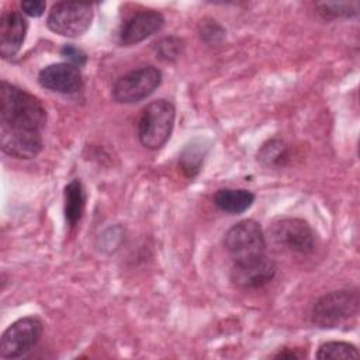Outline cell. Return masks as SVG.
Returning a JSON list of instances; mask_svg holds the SVG:
<instances>
[{"instance_id": "obj_1", "label": "cell", "mask_w": 360, "mask_h": 360, "mask_svg": "<svg viewBox=\"0 0 360 360\" xmlns=\"http://www.w3.org/2000/svg\"><path fill=\"white\" fill-rule=\"evenodd\" d=\"M46 110L34 94L3 80L0 86V127L42 132Z\"/></svg>"}, {"instance_id": "obj_5", "label": "cell", "mask_w": 360, "mask_h": 360, "mask_svg": "<svg viewBox=\"0 0 360 360\" xmlns=\"http://www.w3.org/2000/svg\"><path fill=\"white\" fill-rule=\"evenodd\" d=\"M93 17L94 11L91 3L59 1L51 7L46 25L58 35L76 38L90 28Z\"/></svg>"}, {"instance_id": "obj_10", "label": "cell", "mask_w": 360, "mask_h": 360, "mask_svg": "<svg viewBox=\"0 0 360 360\" xmlns=\"http://www.w3.org/2000/svg\"><path fill=\"white\" fill-rule=\"evenodd\" d=\"M38 83L41 87L55 93L75 94L83 89V76L77 66L69 62H60L41 69Z\"/></svg>"}, {"instance_id": "obj_20", "label": "cell", "mask_w": 360, "mask_h": 360, "mask_svg": "<svg viewBox=\"0 0 360 360\" xmlns=\"http://www.w3.org/2000/svg\"><path fill=\"white\" fill-rule=\"evenodd\" d=\"M183 48L184 42L177 37H166L155 44V52L158 58L165 62L176 60L181 55Z\"/></svg>"}, {"instance_id": "obj_19", "label": "cell", "mask_w": 360, "mask_h": 360, "mask_svg": "<svg viewBox=\"0 0 360 360\" xmlns=\"http://www.w3.org/2000/svg\"><path fill=\"white\" fill-rule=\"evenodd\" d=\"M318 13L325 20L349 18L359 13V1H323L316 4Z\"/></svg>"}, {"instance_id": "obj_23", "label": "cell", "mask_w": 360, "mask_h": 360, "mask_svg": "<svg viewBox=\"0 0 360 360\" xmlns=\"http://www.w3.org/2000/svg\"><path fill=\"white\" fill-rule=\"evenodd\" d=\"M20 7L24 14L30 17H39L44 14L46 8V3L41 0H28V1H21Z\"/></svg>"}, {"instance_id": "obj_7", "label": "cell", "mask_w": 360, "mask_h": 360, "mask_svg": "<svg viewBox=\"0 0 360 360\" xmlns=\"http://www.w3.org/2000/svg\"><path fill=\"white\" fill-rule=\"evenodd\" d=\"M162 83V72L152 66L134 69L118 77L112 86V98L120 104H135L149 97Z\"/></svg>"}, {"instance_id": "obj_2", "label": "cell", "mask_w": 360, "mask_h": 360, "mask_svg": "<svg viewBox=\"0 0 360 360\" xmlns=\"http://www.w3.org/2000/svg\"><path fill=\"white\" fill-rule=\"evenodd\" d=\"M357 288L330 291L315 301L311 309V322L319 329H338L347 325L359 312Z\"/></svg>"}, {"instance_id": "obj_4", "label": "cell", "mask_w": 360, "mask_h": 360, "mask_svg": "<svg viewBox=\"0 0 360 360\" xmlns=\"http://www.w3.org/2000/svg\"><path fill=\"white\" fill-rule=\"evenodd\" d=\"M266 236L259 222L243 219L232 225L224 238V246L233 263L248 262L266 255Z\"/></svg>"}, {"instance_id": "obj_8", "label": "cell", "mask_w": 360, "mask_h": 360, "mask_svg": "<svg viewBox=\"0 0 360 360\" xmlns=\"http://www.w3.org/2000/svg\"><path fill=\"white\" fill-rule=\"evenodd\" d=\"M44 323L37 316H24L14 321L1 335L0 356L18 359L31 352L41 340Z\"/></svg>"}, {"instance_id": "obj_22", "label": "cell", "mask_w": 360, "mask_h": 360, "mask_svg": "<svg viewBox=\"0 0 360 360\" xmlns=\"http://www.w3.org/2000/svg\"><path fill=\"white\" fill-rule=\"evenodd\" d=\"M60 55H62L63 58H66L69 63H72V65H75V66H77V68L83 66V65L87 62V55H86L82 49H79V48L70 45V44H69V45H65V46L60 49Z\"/></svg>"}, {"instance_id": "obj_24", "label": "cell", "mask_w": 360, "mask_h": 360, "mask_svg": "<svg viewBox=\"0 0 360 360\" xmlns=\"http://www.w3.org/2000/svg\"><path fill=\"white\" fill-rule=\"evenodd\" d=\"M305 356H307V353L301 349H287L285 347L284 350H280L278 353H276L273 357L274 359H288V360H291V359H302Z\"/></svg>"}, {"instance_id": "obj_16", "label": "cell", "mask_w": 360, "mask_h": 360, "mask_svg": "<svg viewBox=\"0 0 360 360\" xmlns=\"http://www.w3.org/2000/svg\"><path fill=\"white\" fill-rule=\"evenodd\" d=\"M86 208V193L79 179L69 181L65 187V218L70 228L82 219Z\"/></svg>"}, {"instance_id": "obj_18", "label": "cell", "mask_w": 360, "mask_h": 360, "mask_svg": "<svg viewBox=\"0 0 360 360\" xmlns=\"http://www.w3.org/2000/svg\"><path fill=\"white\" fill-rule=\"evenodd\" d=\"M357 357H359L357 347L349 342H342V340L325 342L319 346V349L316 352V359H319V360L357 359Z\"/></svg>"}, {"instance_id": "obj_13", "label": "cell", "mask_w": 360, "mask_h": 360, "mask_svg": "<svg viewBox=\"0 0 360 360\" xmlns=\"http://www.w3.org/2000/svg\"><path fill=\"white\" fill-rule=\"evenodd\" d=\"M28 31L22 13L6 10L0 18V55L3 59L14 58L21 49Z\"/></svg>"}, {"instance_id": "obj_17", "label": "cell", "mask_w": 360, "mask_h": 360, "mask_svg": "<svg viewBox=\"0 0 360 360\" xmlns=\"http://www.w3.org/2000/svg\"><path fill=\"white\" fill-rule=\"evenodd\" d=\"M290 148L288 145L277 138L266 141L260 149L257 150V160L271 169H280L284 167L290 160Z\"/></svg>"}, {"instance_id": "obj_11", "label": "cell", "mask_w": 360, "mask_h": 360, "mask_svg": "<svg viewBox=\"0 0 360 360\" xmlns=\"http://www.w3.org/2000/svg\"><path fill=\"white\" fill-rule=\"evenodd\" d=\"M1 150L15 159H32L44 148L39 131L0 127Z\"/></svg>"}, {"instance_id": "obj_6", "label": "cell", "mask_w": 360, "mask_h": 360, "mask_svg": "<svg viewBox=\"0 0 360 360\" xmlns=\"http://www.w3.org/2000/svg\"><path fill=\"white\" fill-rule=\"evenodd\" d=\"M270 242L291 253L309 255L315 250V232L311 225L301 218H280L269 228Z\"/></svg>"}, {"instance_id": "obj_21", "label": "cell", "mask_w": 360, "mask_h": 360, "mask_svg": "<svg viewBox=\"0 0 360 360\" xmlns=\"http://www.w3.org/2000/svg\"><path fill=\"white\" fill-rule=\"evenodd\" d=\"M200 38L207 45H219L225 38V30L214 20H204L200 24Z\"/></svg>"}, {"instance_id": "obj_14", "label": "cell", "mask_w": 360, "mask_h": 360, "mask_svg": "<svg viewBox=\"0 0 360 360\" xmlns=\"http://www.w3.org/2000/svg\"><path fill=\"white\" fill-rule=\"evenodd\" d=\"M255 198V194L245 188H219L212 200L221 211L238 215L249 210Z\"/></svg>"}, {"instance_id": "obj_3", "label": "cell", "mask_w": 360, "mask_h": 360, "mask_svg": "<svg viewBox=\"0 0 360 360\" xmlns=\"http://www.w3.org/2000/svg\"><path fill=\"white\" fill-rule=\"evenodd\" d=\"M176 120L174 105L163 98L149 103L138 121V138L142 146L158 150L169 141Z\"/></svg>"}, {"instance_id": "obj_12", "label": "cell", "mask_w": 360, "mask_h": 360, "mask_svg": "<svg viewBox=\"0 0 360 360\" xmlns=\"http://www.w3.org/2000/svg\"><path fill=\"white\" fill-rule=\"evenodd\" d=\"M165 24V17L156 10H142L131 15L121 27L118 42L122 46L136 45L155 32L160 31Z\"/></svg>"}, {"instance_id": "obj_15", "label": "cell", "mask_w": 360, "mask_h": 360, "mask_svg": "<svg viewBox=\"0 0 360 360\" xmlns=\"http://www.w3.org/2000/svg\"><path fill=\"white\" fill-rule=\"evenodd\" d=\"M208 150H210V142L205 139L198 138L187 143L179 158L180 172L187 179L195 177L201 170V166L204 163V159Z\"/></svg>"}, {"instance_id": "obj_9", "label": "cell", "mask_w": 360, "mask_h": 360, "mask_svg": "<svg viewBox=\"0 0 360 360\" xmlns=\"http://www.w3.org/2000/svg\"><path fill=\"white\" fill-rule=\"evenodd\" d=\"M276 273L277 266L274 260L267 255H263L248 262L233 263L231 270V280L240 288L253 290L269 284L274 278Z\"/></svg>"}]
</instances>
